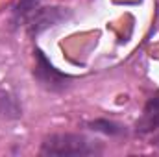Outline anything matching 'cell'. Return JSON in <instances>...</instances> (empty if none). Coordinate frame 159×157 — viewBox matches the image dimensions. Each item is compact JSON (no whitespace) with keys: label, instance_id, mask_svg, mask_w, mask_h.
Instances as JSON below:
<instances>
[{"label":"cell","instance_id":"obj_1","mask_svg":"<svg viewBox=\"0 0 159 157\" xmlns=\"http://www.w3.org/2000/svg\"><path fill=\"white\" fill-rule=\"evenodd\" d=\"M102 146L78 133H56L43 141L41 155L69 157V155H98Z\"/></svg>","mask_w":159,"mask_h":157},{"label":"cell","instance_id":"obj_2","mask_svg":"<svg viewBox=\"0 0 159 157\" xmlns=\"http://www.w3.org/2000/svg\"><path fill=\"white\" fill-rule=\"evenodd\" d=\"M34 76L37 78V81H39L44 89H48L52 92L63 91L69 85V81H70L69 76H65L63 72H59L44 57V54L41 50H35V69H34Z\"/></svg>","mask_w":159,"mask_h":157},{"label":"cell","instance_id":"obj_3","mask_svg":"<svg viewBox=\"0 0 159 157\" xmlns=\"http://www.w3.org/2000/svg\"><path fill=\"white\" fill-rule=\"evenodd\" d=\"M63 19H67V11L63 7H44L37 9L32 17H30V35H37L43 30L56 26L57 22H61Z\"/></svg>","mask_w":159,"mask_h":157},{"label":"cell","instance_id":"obj_4","mask_svg":"<svg viewBox=\"0 0 159 157\" xmlns=\"http://www.w3.org/2000/svg\"><path fill=\"white\" fill-rule=\"evenodd\" d=\"M159 129V92H156L144 105L143 115L137 120V131L148 133Z\"/></svg>","mask_w":159,"mask_h":157},{"label":"cell","instance_id":"obj_5","mask_svg":"<svg viewBox=\"0 0 159 157\" xmlns=\"http://www.w3.org/2000/svg\"><path fill=\"white\" fill-rule=\"evenodd\" d=\"M39 7V0H19L15 11H13V20L15 24H20V22H26Z\"/></svg>","mask_w":159,"mask_h":157},{"label":"cell","instance_id":"obj_6","mask_svg":"<svg viewBox=\"0 0 159 157\" xmlns=\"http://www.w3.org/2000/svg\"><path fill=\"white\" fill-rule=\"evenodd\" d=\"M0 115L7 118H17L20 117V109L19 104L13 96L9 94H0Z\"/></svg>","mask_w":159,"mask_h":157},{"label":"cell","instance_id":"obj_7","mask_svg":"<svg viewBox=\"0 0 159 157\" xmlns=\"http://www.w3.org/2000/svg\"><path fill=\"white\" fill-rule=\"evenodd\" d=\"M91 126H93V129H96V131H104V133H107V135L122 133V128H120L119 124H115V122H107V120H96V122H93Z\"/></svg>","mask_w":159,"mask_h":157},{"label":"cell","instance_id":"obj_8","mask_svg":"<svg viewBox=\"0 0 159 157\" xmlns=\"http://www.w3.org/2000/svg\"><path fill=\"white\" fill-rule=\"evenodd\" d=\"M152 144H154V146H159V133L154 137V139H152Z\"/></svg>","mask_w":159,"mask_h":157}]
</instances>
